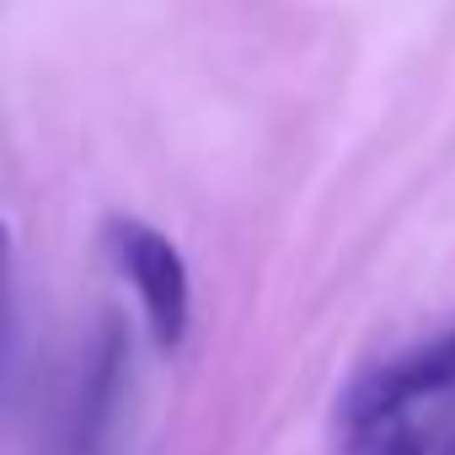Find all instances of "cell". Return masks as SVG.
<instances>
[{"label": "cell", "instance_id": "1", "mask_svg": "<svg viewBox=\"0 0 455 455\" xmlns=\"http://www.w3.org/2000/svg\"><path fill=\"white\" fill-rule=\"evenodd\" d=\"M108 252L118 263V274L134 284L140 295V311H145V327H150V343L156 348H182L188 338V322H193V284H188V263L182 252L156 231V225L134 220V214H113L108 220Z\"/></svg>", "mask_w": 455, "mask_h": 455}, {"label": "cell", "instance_id": "2", "mask_svg": "<svg viewBox=\"0 0 455 455\" xmlns=\"http://www.w3.org/2000/svg\"><path fill=\"white\" fill-rule=\"evenodd\" d=\"M444 391H455V327H444V332L412 343L407 354L375 364L370 375H359L338 402V423L375 418V412H412L418 402L444 396Z\"/></svg>", "mask_w": 455, "mask_h": 455}, {"label": "cell", "instance_id": "3", "mask_svg": "<svg viewBox=\"0 0 455 455\" xmlns=\"http://www.w3.org/2000/svg\"><path fill=\"white\" fill-rule=\"evenodd\" d=\"M118 380H124V332H118V322H102V338L92 343V354L81 364V386H76L70 455H92V444L102 439L108 412L118 402Z\"/></svg>", "mask_w": 455, "mask_h": 455}, {"label": "cell", "instance_id": "4", "mask_svg": "<svg viewBox=\"0 0 455 455\" xmlns=\"http://www.w3.org/2000/svg\"><path fill=\"white\" fill-rule=\"evenodd\" d=\"M343 455H428V439L412 412H375L343 423Z\"/></svg>", "mask_w": 455, "mask_h": 455}, {"label": "cell", "instance_id": "5", "mask_svg": "<svg viewBox=\"0 0 455 455\" xmlns=\"http://www.w3.org/2000/svg\"><path fill=\"white\" fill-rule=\"evenodd\" d=\"M6 258H12V236H6V225H0V274H6Z\"/></svg>", "mask_w": 455, "mask_h": 455}]
</instances>
